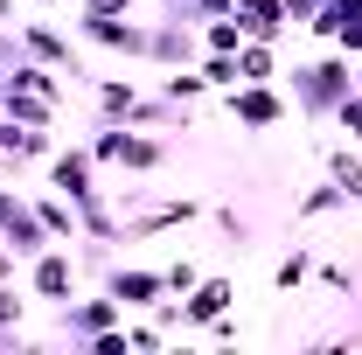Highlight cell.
<instances>
[{"label": "cell", "instance_id": "1", "mask_svg": "<svg viewBox=\"0 0 362 355\" xmlns=\"http://www.w3.org/2000/svg\"><path fill=\"white\" fill-rule=\"evenodd\" d=\"M279 84H286V98H293V119L327 126V119H334V105L356 91V56H341V49L327 42L320 56L293 63V70H279Z\"/></svg>", "mask_w": 362, "mask_h": 355}, {"label": "cell", "instance_id": "2", "mask_svg": "<svg viewBox=\"0 0 362 355\" xmlns=\"http://www.w3.org/2000/svg\"><path fill=\"white\" fill-rule=\"evenodd\" d=\"M21 286H28V300H42V307H63V300H77V293H84L77 244H49V251H35V258L21 265Z\"/></svg>", "mask_w": 362, "mask_h": 355}, {"label": "cell", "instance_id": "3", "mask_svg": "<svg viewBox=\"0 0 362 355\" xmlns=\"http://www.w3.org/2000/svg\"><path fill=\"white\" fill-rule=\"evenodd\" d=\"M223 112H230V126H244V133H272V126L293 119V98H286V84H230Z\"/></svg>", "mask_w": 362, "mask_h": 355}, {"label": "cell", "instance_id": "4", "mask_svg": "<svg viewBox=\"0 0 362 355\" xmlns=\"http://www.w3.org/2000/svg\"><path fill=\"white\" fill-rule=\"evenodd\" d=\"M42 181L56 188V195H70L77 209H84L90 195H105V168L90 161V146H84V139H70V146H56V153L42 161Z\"/></svg>", "mask_w": 362, "mask_h": 355}, {"label": "cell", "instance_id": "5", "mask_svg": "<svg viewBox=\"0 0 362 355\" xmlns=\"http://www.w3.org/2000/svg\"><path fill=\"white\" fill-rule=\"evenodd\" d=\"M14 28H21V56H35V63H49V70H63V77H84V56H77V42H70V28H56V21H42V14H21Z\"/></svg>", "mask_w": 362, "mask_h": 355}, {"label": "cell", "instance_id": "6", "mask_svg": "<svg viewBox=\"0 0 362 355\" xmlns=\"http://www.w3.org/2000/svg\"><path fill=\"white\" fill-rule=\"evenodd\" d=\"M77 35L126 56V63H146V21L139 14H77Z\"/></svg>", "mask_w": 362, "mask_h": 355}, {"label": "cell", "instance_id": "7", "mask_svg": "<svg viewBox=\"0 0 362 355\" xmlns=\"http://www.w3.org/2000/svg\"><path fill=\"white\" fill-rule=\"evenodd\" d=\"M188 223H202L195 195H153L146 209H126V237L146 244V237H168V230H188Z\"/></svg>", "mask_w": 362, "mask_h": 355}, {"label": "cell", "instance_id": "8", "mask_svg": "<svg viewBox=\"0 0 362 355\" xmlns=\"http://www.w3.org/2000/svg\"><path fill=\"white\" fill-rule=\"evenodd\" d=\"M98 286H105V293H112L126 313H146L153 300H168V279H160V265H112Z\"/></svg>", "mask_w": 362, "mask_h": 355}, {"label": "cell", "instance_id": "9", "mask_svg": "<svg viewBox=\"0 0 362 355\" xmlns=\"http://www.w3.org/2000/svg\"><path fill=\"white\" fill-rule=\"evenodd\" d=\"M230 307H237V279H230V272H202L195 293L181 300V327L195 334L202 320H216V313H230Z\"/></svg>", "mask_w": 362, "mask_h": 355}, {"label": "cell", "instance_id": "10", "mask_svg": "<svg viewBox=\"0 0 362 355\" xmlns=\"http://www.w3.org/2000/svg\"><path fill=\"white\" fill-rule=\"evenodd\" d=\"M314 153H320V175L334 181L341 195H349V209H362V146H349V139H314Z\"/></svg>", "mask_w": 362, "mask_h": 355}, {"label": "cell", "instance_id": "11", "mask_svg": "<svg viewBox=\"0 0 362 355\" xmlns=\"http://www.w3.org/2000/svg\"><path fill=\"white\" fill-rule=\"evenodd\" d=\"M0 244H7V251H14L21 265H28L35 251H49V244H56V237H49V223L35 216V202H28V195H21V202L7 209V223H0Z\"/></svg>", "mask_w": 362, "mask_h": 355}, {"label": "cell", "instance_id": "12", "mask_svg": "<svg viewBox=\"0 0 362 355\" xmlns=\"http://www.w3.org/2000/svg\"><path fill=\"white\" fill-rule=\"evenodd\" d=\"M28 202H35V216L49 223V237H56V244H77V230H84V223H77V202H70V195H56V188H28Z\"/></svg>", "mask_w": 362, "mask_h": 355}, {"label": "cell", "instance_id": "13", "mask_svg": "<svg viewBox=\"0 0 362 355\" xmlns=\"http://www.w3.org/2000/svg\"><path fill=\"white\" fill-rule=\"evenodd\" d=\"M90 105H98L105 126H126L133 105H139V84H133V77H98V84H90Z\"/></svg>", "mask_w": 362, "mask_h": 355}, {"label": "cell", "instance_id": "14", "mask_svg": "<svg viewBox=\"0 0 362 355\" xmlns=\"http://www.w3.org/2000/svg\"><path fill=\"white\" fill-rule=\"evenodd\" d=\"M7 77H14V91H35V98H49V105H70V84H63V70H49V63H35V56H21Z\"/></svg>", "mask_w": 362, "mask_h": 355}, {"label": "cell", "instance_id": "15", "mask_svg": "<svg viewBox=\"0 0 362 355\" xmlns=\"http://www.w3.org/2000/svg\"><path fill=\"white\" fill-rule=\"evenodd\" d=\"M341 209H349V195H341V188H334V181L320 175L314 188H307V195H300V202H293V223H327V216H341Z\"/></svg>", "mask_w": 362, "mask_h": 355}, {"label": "cell", "instance_id": "16", "mask_svg": "<svg viewBox=\"0 0 362 355\" xmlns=\"http://www.w3.org/2000/svg\"><path fill=\"white\" fill-rule=\"evenodd\" d=\"M153 91H160L168 105H202V98H209V84H202L195 63H181V70H153Z\"/></svg>", "mask_w": 362, "mask_h": 355}, {"label": "cell", "instance_id": "17", "mask_svg": "<svg viewBox=\"0 0 362 355\" xmlns=\"http://www.w3.org/2000/svg\"><path fill=\"white\" fill-rule=\"evenodd\" d=\"M21 320H28V286L21 279H0V349L21 342Z\"/></svg>", "mask_w": 362, "mask_h": 355}, {"label": "cell", "instance_id": "18", "mask_svg": "<svg viewBox=\"0 0 362 355\" xmlns=\"http://www.w3.org/2000/svg\"><path fill=\"white\" fill-rule=\"evenodd\" d=\"M307 279H314V251H307V244H293V251H286V258L272 265V293L286 300V293H300Z\"/></svg>", "mask_w": 362, "mask_h": 355}, {"label": "cell", "instance_id": "19", "mask_svg": "<svg viewBox=\"0 0 362 355\" xmlns=\"http://www.w3.org/2000/svg\"><path fill=\"white\" fill-rule=\"evenodd\" d=\"M237 77H244V84H279V49L272 42H244L237 49Z\"/></svg>", "mask_w": 362, "mask_h": 355}, {"label": "cell", "instance_id": "20", "mask_svg": "<svg viewBox=\"0 0 362 355\" xmlns=\"http://www.w3.org/2000/svg\"><path fill=\"white\" fill-rule=\"evenodd\" d=\"M126 349L133 355H160L168 349V327H160L153 313H126Z\"/></svg>", "mask_w": 362, "mask_h": 355}, {"label": "cell", "instance_id": "21", "mask_svg": "<svg viewBox=\"0 0 362 355\" xmlns=\"http://www.w3.org/2000/svg\"><path fill=\"white\" fill-rule=\"evenodd\" d=\"M202 49L237 56V49H244V21H237V14H209V21H202Z\"/></svg>", "mask_w": 362, "mask_h": 355}, {"label": "cell", "instance_id": "22", "mask_svg": "<svg viewBox=\"0 0 362 355\" xmlns=\"http://www.w3.org/2000/svg\"><path fill=\"white\" fill-rule=\"evenodd\" d=\"M195 70H202V84H209V91L244 84V77H237V56H223V49H202V56H195Z\"/></svg>", "mask_w": 362, "mask_h": 355}, {"label": "cell", "instance_id": "23", "mask_svg": "<svg viewBox=\"0 0 362 355\" xmlns=\"http://www.w3.org/2000/svg\"><path fill=\"white\" fill-rule=\"evenodd\" d=\"M327 126L349 139V146H362V91H349V98L334 105V119H327Z\"/></svg>", "mask_w": 362, "mask_h": 355}, {"label": "cell", "instance_id": "24", "mask_svg": "<svg viewBox=\"0 0 362 355\" xmlns=\"http://www.w3.org/2000/svg\"><path fill=\"white\" fill-rule=\"evenodd\" d=\"M160 279H168V293H175V300H188V293H195V279H202V265L181 251V258H168V265H160Z\"/></svg>", "mask_w": 362, "mask_h": 355}, {"label": "cell", "instance_id": "25", "mask_svg": "<svg viewBox=\"0 0 362 355\" xmlns=\"http://www.w3.org/2000/svg\"><path fill=\"white\" fill-rule=\"evenodd\" d=\"M320 293H356V265H341V258H327V265H314Z\"/></svg>", "mask_w": 362, "mask_h": 355}, {"label": "cell", "instance_id": "26", "mask_svg": "<svg viewBox=\"0 0 362 355\" xmlns=\"http://www.w3.org/2000/svg\"><path fill=\"white\" fill-rule=\"evenodd\" d=\"M209 216H216V230H223V237H237V244H244V237H251V216H237V209H230V202H216V209H209Z\"/></svg>", "mask_w": 362, "mask_h": 355}, {"label": "cell", "instance_id": "27", "mask_svg": "<svg viewBox=\"0 0 362 355\" xmlns=\"http://www.w3.org/2000/svg\"><path fill=\"white\" fill-rule=\"evenodd\" d=\"M279 7H286V21H293V28H307V21L320 14V0H279Z\"/></svg>", "mask_w": 362, "mask_h": 355}, {"label": "cell", "instance_id": "28", "mask_svg": "<svg viewBox=\"0 0 362 355\" xmlns=\"http://www.w3.org/2000/svg\"><path fill=\"white\" fill-rule=\"evenodd\" d=\"M181 7H188V14H195V21H209V14H230V7H237V0H181Z\"/></svg>", "mask_w": 362, "mask_h": 355}, {"label": "cell", "instance_id": "29", "mask_svg": "<svg viewBox=\"0 0 362 355\" xmlns=\"http://www.w3.org/2000/svg\"><path fill=\"white\" fill-rule=\"evenodd\" d=\"M14 202H21V188H14V181L0 175V223H7V209H14Z\"/></svg>", "mask_w": 362, "mask_h": 355}, {"label": "cell", "instance_id": "30", "mask_svg": "<svg viewBox=\"0 0 362 355\" xmlns=\"http://www.w3.org/2000/svg\"><path fill=\"white\" fill-rule=\"evenodd\" d=\"M0 279H21V258H14L7 244H0Z\"/></svg>", "mask_w": 362, "mask_h": 355}, {"label": "cell", "instance_id": "31", "mask_svg": "<svg viewBox=\"0 0 362 355\" xmlns=\"http://www.w3.org/2000/svg\"><path fill=\"white\" fill-rule=\"evenodd\" d=\"M21 7H35V14H49V7H70V0H21Z\"/></svg>", "mask_w": 362, "mask_h": 355}, {"label": "cell", "instance_id": "32", "mask_svg": "<svg viewBox=\"0 0 362 355\" xmlns=\"http://www.w3.org/2000/svg\"><path fill=\"white\" fill-rule=\"evenodd\" d=\"M7 91H14V77H7V63H0V105H7Z\"/></svg>", "mask_w": 362, "mask_h": 355}, {"label": "cell", "instance_id": "33", "mask_svg": "<svg viewBox=\"0 0 362 355\" xmlns=\"http://www.w3.org/2000/svg\"><path fill=\"white\" fill-rule=\"evenodd\" d=\"M356 63H362V56H356Z\"/></svg>", "mask_w": 362, "mask_h": 355}]
</instances>
